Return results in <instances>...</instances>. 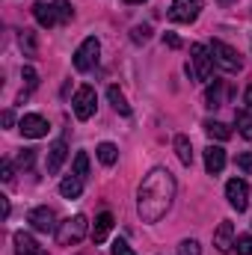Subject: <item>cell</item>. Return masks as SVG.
Masks as SVG:
<instances>
[{"mask_svg":"<svg viewBox=\"0 0 252 255\" xmlns=\"http://www.w3.org/2000/svg\"><path fill=\"white\" fill-rule=\"evenodd\" d=\"M86 232H89V220L83 217V214H74V217H68L60 223V229H57V244L60 247H74V244H80L83 238H86Z\"/></svg>","mask_w":252,"mask_h":255,"instance_id":"7a4b0ae2","label":"cell"},{"mask_svg":"<svg viewBox=\"0 0 252 255\" xmlns=\"http://www.w3.org/2000/svg\"><path fill=\"white\" fill-rule=\"evenodd\" d=\"M163 42H166V45H169L172 51H175V48H181V39H178L175 33H166V36H163Z\"/></svg>","mask_w":252,"mask_h":255,"instance_id":"836d02e7","label":"cell"},{"mask_svg":"<svg viewBox=\"0 0 252 255\" xmlns=\"http://www.w3.org/2000/svg\"><path fill=\"white\" fill-rule=\"evenodd\" d=\"M60 193H63V199H77L83 193V181L71 172V175H65L63 181H60Z\"/></svg>","mask_w":252,"mask_h":255,"instance_id":"e0dca14e","label":"cell"},{"mask_svg":"<svg viewBox=\"0 0 252 255\" xmlns=\"http://www.w3.org/2000/svg\"><path fill=\"white\" fill-rule=\"evenodd\" d=\"M65 157H68V145H65V139H57L51 148H48V172L51 175H57L60 169H63V163H65Z\"/></svg>","mask_w":252,"mask_h":255,"instance_id":"5bb4252c","label":"cell"},{"mask_svg":"<svg viewBox=\"0 0 252 255\" xmlns=\"http://www.w3.org/2000/svg\"><path fill=\"white\" fill-rule=\"evenodd\" d=\"M113 255H136V253L127 247L125 241H116V244H113Z\"/></svg>","mask_w":252,"mask_h":255,"instance_id":"1f68e13d","label":"cell"},{"mask_svg":"<svg viewBox=\"0 0 252 255\" xmlns=\"http://www.w3.org/2000/svg\"><path fill=\"white\" fill-rule=\"evenodd\" d=\"M21 45H27V51H30V54L36 51V42H33V33H30V30H24V36H21Z\"/></svg>","mask_w":252,"mask_h":255,"instance_id":"d6a6232c","label":"cell"},{"mask_svg":"<svg viewBox=\"0 0 252 255\" xmlns=\"http://www.w3.org/2000/svg\"><path fill=\"white\" fill-rule=\"evenodd\" d=\"M190 65H193V77L196 80H211V74H214V54H211V48H205V45H193L190 48Z\"/></svg>","mask_w":252,"mask_h":255,"instance_id":"5b68a950","label":"cell"},{"mask_svg":"<svg viewBox=\"0 0 252 255\" xmlns=\"http://www.w3.org/2000/svg\"><path fill=\"white\" fill-rule=\"evenodd\" d=\"M110 229H113V214H110V211H104V214H98V217H95V226H92V241H95V244H101V241H107V235H110Z\"/></svg>","mask_w":252,"mask_h":255,"instance_id":"2e32d148","label":"cell"},{"mask_svg":"<svg viewBox=\"0 0 252 255\" xmlns=\"http://www.w3.org/2000/svg\"><path fill=\"white\" fill-rule=\"evenodd\" d=\"M205 169L211 175H220L226 169V148L223 145H208L205 148Z\"/></svg>","mask_w":252,"mask_h":255,"instance_id":"7c38bea8","label":"cell"},{"mask_svg":"<svg viewBox=\"0 0 252 255\" xmlns=\"http://www.w3.org/2000/svg\"><path fill=\"white\" fill-rule=\"evenodd\" d=\"M74 175H77L80 181L89 178V154H86V151H77V154H74Z\"/></svg>","mask_w":252,"mask_h":255,"instance_id":"603a6c76","label":"cell"},{"mask_svg":"<svg viewBox=\"0 0 252 255\" xmlns=\"http://www.w3.org/2000/svg\"><path fill=\"white\" fill-rule=\"evenodd\" d=\"M226 199H229V205L235 211H247V205H250V184L244 178H232L226 184Z\"/></svg>","mask_w":252,"mask_h":255,"instance_id":"9c48e42d","label":"cell"},{"mask_svg":"<svg viewBox=\"0 0 252 255\" xmlns=\"http://www.w3.org/2000/svg\"><path fill=\"white\" fill-rule=\"evenodd\" d=\"M205 133H208L211 139H220V142H226V139L232 136V128L223 125V122H217V119H208V122H205Z\"/></svg>","mask_w":252,"mask_h":255,"instance_id":"44dd1931","label":"cell"},{"mask_svg":"<svg viewBox=\"0 0 252 255\" xmlns=\"http://www.w3.org/2000/svg\"><path fill=\"white\" fill-rule=\"evenodd\" d=\"M54 9H57V18H60L63 24H68V21L74 18V9H71L68 0H54Z\"/></svg>","mask_w":252,"mask_h":255,"instance_id":"d4e9b609","label":"cell"},{"mask_svg":"<svg viewBox=\"0 0 252 255\" xmlns=\"http://www.w3.org/2000/svg\"><path fill=\"white\" fill-rule=\"evenodd\" d=\"M33 160H36V151H33V148H24V151L18 154V166H21V169H30Z\"/></svg>","mask_w":252,"mask_h":255,"instance_id":"f546056e","label":"cell"},{"mask_svg":"<svg viewBox=\"0 0 252 255\" xmlns=\"http://www.w3.org/2000/svg\"><path fill=\"white\" fill-rule=\"evenodd\" d=\"M172 199H175V178L169 169L163 166H154L136 193V211H139V220L142 223H160V217L172 208Z\"/></svg>","mask_w":252,"mask_h":255,"instance_id":"6da1fadb","label":"cell"},{"mask_svg":"<svg viewBox=\"0 0 252 255\" xmlns=\"http://www.w3.org/2000/svg\"><path fill=\"white\" fill-rule=\"evenodd\" d=\"M12 244H15V255H48L33 241V235H27V232H15L12 235Z\"/></svg>","mask_w":252,"mask_h":255,"instance_id":"8fae6325","label":"cell"},{"mask_svg":"<svg viewBox=\"0 0 252 255\" xmlns=\"http://www.w3.org/2000/svg\"><path fill=\"white\" fill-rule=\"evenodd\" d=\"M125 3H145V0H125Z\"/></svg>","mask_w":252,"mask_h":255,"instance_id":"f35d334b","label":"cell"},{"mask_svg":"<svg viewBox=\"0 0 252 255\" xmlns=\"http://www.w3.org/2000/svg\"><path fill=\"white\" fill-rule=\"evenodd\" d=\"M202 0H172V6H169V18L175 21V24H193L196 18H199V12H202Z\"/></svg>","mask_w":252,"mask_h":255,"instance_id":"52a82bcc","label":"cell"},{"mask_svg":"<svg viewBox=\"0 0 252 255\" xmlns=\"http://www.w3.org/2000/svg\"><path fill=\"white\" fill-rule=\"evenodd\" d=\"M95 101H98L95 89H92V86H80V89L74 92V98H71V110H74V116H77L80 122L92 119V116H95Z\"/></svg>","mask_w":252,"mask_h":255,"instance_id":"8992f818","label":"cell"},{"mask_svg":"<svg viewBox=\"0 0 252 255\" xmlns=\"http://www.w3.org/2000/svg\"><path fill=\"white\" fill-rule=\"evenodd\" d=\"M27 220H30V226H33L36 232H42V235H51V232H57V229H60V226H57V217H54V211H51L48 205L33 208Z\"/></svg>","mask_w":252,"mask_h":255,"instance_id":"ba28073f","label":"cell"},{"mask_svg":"<svg viewBox=\"0 0 252 255\" xmlns=\"http://www.w3.org/2000/svg\"><path fill=\"white\" fill-rule=\"evenodd\" d=\"M235 253L238 255H252V238L250 235H241V238L235 241Z\"/></svg>","mask_w":252,"mask_h":255,"instance_id":"f1b7e54d","label":"cell"},{"mask_svg":"<svg viewBox=\"0 0 252 255\" xmlns=\"http://www.w3.org/2000/svg\"><path fill=\"white\" fill-rule=\"evenodd\" d=\"M130 39H133L136 45H145V42L151 39V27H145V24H142V27H133V30H130Z\"/></svg>","mask_w":252,"mask_h":255,"instance_id":"83f0119b","label":"cell"},{"mask_svg":"<svg viewBox=\"0 0 252 255\" xmlns=\"http://www.w3.org/2000/svg\"><path fill=\"white\" fill-rule=\"evenodd\" d=\"M98 57H101V42L95 36L83 39V45L74 51V68L77 71H92L98 65Z\"/></svg>","mask_w":252,"mask_h":255,"instance_id":"277c9868","label":"cell"},{"mask_svg":"<svg viewBox=\"0 0 252 255\" xmlns=\"http://www.w3.org/2000/svg\"><path fill=\"white\" fill-rule=\"evenodd\" d=\"M12 178H15V175H12V163H3V181L9 184Z\"/></svg>","mask_w":252,"mask_h":255,"instance_id":"e575fe53","label":"cell"},{"mask_svg":"<svg viewBox=\"0 0 252 255\" xmlns=\"http://www.w3.org/2000/svg\"><path fill=\"white\" fill-rule=\"evenodd\" d=\"M107 98H110V104H113V110H116L119 116H130V104L125 101V95H122L119 86H110V89H107Z\"/></svg>","mask_w":252,"mask_h":255,"instance_id":"d6986e66","label":"cell"},{"mask_svg":"<svg viewBox=\"0 0 252 255\" xmlns=\"http://www.w3.org/2000/svg\"><path fill=\"white\" fill-rule=\"evenodd\" d=\"M226 83L223 80H214V86H208V92H205V101H208V107H223L226 101Z\"/></svg>","mask_w":252,"mask_h":255,"instance_id":"ffe728a7","label":"cell"},{"mask_svg":"<svg viewBox=\"0 0 252 255\" xmlns=\"http://www.w3.org/2000/svg\"><path fill=\"white\" fill-rule=\"evenodd\" d=\"M33 15H36L39 27H45V30H51V27L60 21V18H57V9H54V3H45V0L33 3Z\"/></svg>","mask_w":252,"mask_h":255,"instance_id":"9a60e30c","label":"cell"},{"mask_svg":"<svg viewBox=\"0 0 252 255\" xmlns=\"http://www.w3.org/2000/svg\"><path fill=\"white\" fill-rule=\"evenodd\" d=\"M175 154H178V160L184 166H193V142H190V136H184V133L175 136Z\"/></svg>","mask_w":252,"mask_h":255,"instance_id":"ac0fdd59","label":"cell"},{"mask_svg":"<svg viewBox=\"0 0 252 255\" xmlns=\"http://www.w3.org/2000/svg\"><path fill=\"white\" fill-rule=\"evenodd\" d=\"M214 247H217L220 253L235 250V226H232L229 220H223V223L217 226V232H214Z\"/></svg>","mask_w":252,"mask_h":255,"instance_id":"4fadbf2b","label":"cell"},{"mask_svg":"<svg viewBox=\"0 0 252 255\" xmlns=\"http://www.w3.org/2000/svg\"><path fill=\"white\" fill-rule=\"evenodd\" d=\"M18 130H21L24 136H30V139H42V136L48 133V122H45L42 116L30 113V116H24V119H21V125H18Z\"/></svg>","mask_w":252,"mask_h":255,"instance_id":"30bf717a","label":"cell"},{"mask_svg":"<svg viewBox=\"0 0 252 255\" xmlns=\"http://www.w3.org/2000/svg\"><path fill=\"white\" fill-rule=\"evenodd\" d=\"M211 54H214V63L220 65L223 71H229V74H235V71H241V68H244L241 54H238L232 45L220 42V39H214V42H211Z\"/></svg>","mask_w":252,"mask_h":255,"instance_id":"3957f363","label":"cell"},{"mask_svg":"<svg viewBox=\"0 0 252 255\" xmlns=\"http://www.w3.org/2000/svg\"><path fill=\"white\" fill-rule=\"evenodd\" d=\"M244 104H247V110L252 113V86H247V92H244Z\"/></svg>","mask_w":252,"mask_h":255,"instance_id":"d590c367","label":"cell"},{"mask_svg":"<svg viewBox=\"0 0 252 255\" xmlns=\"http://www.w3.org/2000/svg\"><path fill=\"white\" fill-rule=\"evenodd\" d=\"M238 133L241 136H247V139H252V113H238Z\"/></svg>","mask_w":252,"mask_h":255,"instance_id":"cb8c5ba5","label":"cell"},{"mask_svg":"<svg viewBox=\"0 0 252 255\" xmlns=\"http://www.w3.org/2000/svg\"><path fill=\"white\" fill-rule=\"evenodd\" d=\"M95 151H98V160H101L104 166H113V163L119 160V148H116L113 142H101Z\"/></svg>","mask_w":252,"mask_h":255,"instance_id":"7402d4cb","label":"cell"},{"mask_svg":"<svg viewBox=\"0 0 252 255\" xmlns=\"http://www.w3.org/2000/svg\"><path fill=\"white\" fill-rule=\"evenodd\" d=\"M178 255H202V247H199V241H193V238L181 241V244H178Z\"/></svg>","mask_w":252,"mask_h":255,"instance_id":"4316f807","label":"cell"},{"mask_svg":"<svg viewBox=\"0 0 252 255\" xmlns=\"http://www.w3.org/2000/svg\"><path fill=\"white\" fill-rule=\"evenodd\" d=\"M220 3H223V6H232V3H238V0H220Z\"/></svg>","mask_w":252,"mask_h":255,"instance_id":"74e56055","label":"cell"},{"mask_svg":"<svg viewBox=\"0 0 252 255\" xmlns=\"http://www.w3.org/2000/svg\"><path fill=\"white\" fill-rule=\"evenodd\" d=\"M3 125H6V128L15 125V116H12V110H6V113H3Z\"/></svg>","mask_w":252,"mask_h":255,"instance_id":"8d00e7d4","label":"cell"},{"mask_svg":"<svg viewBox=\"0 0 252 255\" xmlns=\"http://www.w3.org/2000/svg\"><path fill=\"white\" fill-rule=\"evenodd\" d=\"M21 77H24V86H27V92H33V89L39 86V74H36V68H33V65H24Z\"/></svg>","mask_w":252,"mask_h":255,"instance_id":"484cf974","label":"cell"},{"mask_svg":"<svg viewBox=\"0 0 252 255\" xmlns=\"http://www.w3.org/2000/svg\"><path fill=\"white\" fill-rule=\"evenodd\" d=\"M238 166H241L247 175H252V151H241V154H238Z\"/></svg>","mask_w":252,"mask_h":255,"instance_id":"4dcf8cb0","label":"cell"}]
</instances>
